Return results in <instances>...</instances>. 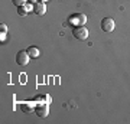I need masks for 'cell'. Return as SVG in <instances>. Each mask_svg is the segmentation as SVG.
<instances>
[{"instance_id": "ba28073f", "label": "cell", "mask_w": 130, "mask_h": 124, "mask_svg": "<svg viewBox=\"0 0 130 124\" xmlns=\"http://www.w3.org/2000/svg\"><path fill=\"white\" fill-rule=\"evenodd\" d=\"M28 54L30 58H38L39 56V49H38L36 46H29L28 48Z\"/></svg>"}, {"instance_id": "8992f818", "label": "cell", "mask_w": 130, "mask_h": 124, "mask_svg": "<svg viewBox=\"0 0 130 124\" xmlns=\"http://www.w3.org/2000/svg\"><path fill=\"white\" fill-rule=\"evenodd\" d=\"M33 12L38 14V16H43L45 12H46V6L43 2H36V3H33Z\"/></svg>"}, {"instance_id": "5b68a950", "label": "cell", "mask_w": 130, "mask_h": 124, "mask_svg": "<svg viewBox=\"0 0 130 124\" xmlns=\"http://www.w3.org/2000/svg\"><path fill=\"white\" fill-rule=\"evenodd\" d=\"M35 113H36L38 117H42V118H45V117L49 114V105H48L46 102L38 104L36 108H35Z\"/></svg>"}, {"instance_id": "4fadbf2b", "label": "cell", "mask_w": 130, "mask_h": 124, "mask_svg": "<svg viewBox=\"0 0 130 124\" xmlns=\"http://www.w3.org/2000/svg\"><path fill=\"white\" fill-rule=\"evenodd\" d=\"M29 2H30V3H36L38 0H29Z\"/></svg>"}, {"instance_id": "5bb4252c", "label": "cell", "mask_w": 130, "mask_h": 124, "mask_svg": "<svg viewBox=\"0 0 130 124\" xmlns=\"http://www.w3.org/2000/svg\"><path fill=\"white\" fill-rule=\"evenodd\" d=\"M41 2H43V3H46V2H49V0H41Z\"/></svg>"}, {"instance_id": "7a4b0ae2", "label": "cell", "mask_w": 130, "mask_h": 124, "mask_svg": "<svg viewBox=\"0 0 130 124\" xmlns=\"http://www.w3.org/2000/svg\"><path fill=\"white\" fill-rule=\"evenodd\" d=\"M72 35L78 41H85L88 38V29L85 28V26H77V28L72 29Z\"/></svg>"}, {"instance_id": "7c38bea8", "label": "cell", "mask_w": 130, "mask_h": 124, "mask_svg": "<svg viewBox=\"0 0 130 124\" xmlns=\"http://www.w3.org/2000/svg\"><path fill=\"white\" fill-rule=\"evenodd\" d=\"M0 39H2V42L6 39V33H2V36H0Z\"/></svg>"}, {"instance_id": "277c9868", "label": "cell", "mask_w": 130, "mask_h": 124, "mask_svg": "<svg viewBox=\"0 0 130 124\" xmlns=\"http://www.w3.org/2000/svg\"><path fill=\"white\" fill-rule=\"evenodd\" d=\"M114 20H113L111 17H104L101 20V30L103 32H106V33H110L114 30Z\"/></svg>"}, {"instance_id": "30bf717a", "label": "cell", "mask_w": 130, "mask_h": 124, "mask_svg": "<svg viewBox=\"0 0 130 124\" xmlns=\"http://www.w3.org/2000/svg\"><path fill=\"white\" fill-rule=\"evenodd\" d=\"M13 2V5H16L19 7V6H23V5H26V2L28 0H12Z\"/></svg>"}, {"instance_id": "8fae6325", "label": "cell", "mask_w": 130, "mask_h": 124, "mask_svg": "<svg viewBox=\"0 0 130 124\" xmlns=\"http://www.w3.org/2000/svg\"><path fill=\"white\" fill-rule=\"evenodd\" d=\"M0 32H2V33H6V32H7V26H6L5 23H2V25H0Z\"/></svg>"}, {"instance_id": "52a82bcc", "label": "cell", "mask_w": 130, "mask_h": 124, "mask_svg": "<svg viewBox=\"0 0 130 124\" xmlns=\"http://www.w3.org/2000/svg\"><path fill=\"white\" fill-rule=\"evenodd\" d=\"M30 9H33V6H26V5L19 6V7H18V13H19V16H26V14L29 13V10H30Z\"/></svg>"}, {"instance_id": "9c48e42d", "label": "cell", "mask_w": 130, "mask_h": 124, "mask_svg": "<svg viewBox=\"0 0 130 124\" xmlns=\"http://www.w3.org/2000/svg\"><path fill=\"white\" fill-rule=\"evenodd\" d=\"M20 110H22V113H30L33 110V104H30V102H22L20 104Z\"/></svg>"}, {"instance_id": "6da1fadb", "label": "cell", "mask_w": 130, "mask_h": 124, "mask_svg": "<svg viewBox=\"0 0 130 124\" xmlns=\"http://www.w3.org/2000/svg\"><path fill=\"white\" fill-rule=\"evenodd\" d=\"M68 23H70L71 26H85V23H87V16L84 13H72L68 17Z\"/></svg>"}, {"instance_id": "3957f363", "label": "cell", "mask_w": 130, "mask_h": 124, "mask_svg": "<svg viewBox=\"0 0 130 124\" xmlns=\"http://www.w3.org/2000/svg\"><path fill=\"white\" fill-rule=\"evenodd\" d=\"M29 59H30V56H29L28 51H19L16 54V64L20 66H26L29 64Z\"/></svg>"}]
</instances>
